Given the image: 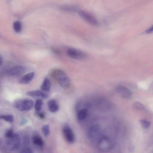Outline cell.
I'll use <instances>...</instances> for the list:
<instances>
[{"label":"cell","mask_w":153,"mask_h":153,"mask_svg":"<svg viewBox=\"0 0 153 153\" xmlns=\"http://www.w3.org/2000/svg\"><path fill=\"white\" fill-rule=\"evenodd\" d=\"M53 78L63 88L66 89L70 85L69 78L67 75L62 71L56 69L52 73Z\"/></svg>","instance_id":"obj_1"},{"label":"cell","mask_w":153,"mask_h":153,"mask_svg":"<svg viewBox=\"0 0 153 153\" xmlns=\"http://www.w3.org/2000/svg\"><path fill=\"white\" fill-rule=\"evenodd\" d=\"M34 105L33 101L27 99H20L15 101L14 103V107L21 111H28L30 110Z\"/></svg>","instance_id":"obj_2"},{"label":"cell","mask_w":153,"mask_h":153,"mask_svg":"<svg viewBox=\"0 0 153 153\" xmlns=\"http://www.w3.org/2000/svg\"><path fill=\"white\" fill-rule=\"evenodd\" d=\"M62 132L64 138L69 143H72L75 140V136L71 127L68 125H64L62 128Z\"/></svg>","instance_id":"obj_3"},{"label":"cell","mask_w":153,"mask_h":153,"mask_svg":"<svg viewBox=\"0 0 153 153\" xmlns=\"http://www.w3.org/2000/svg\"><path fill=\"white\" fill-rule=\"evenodd\" d=\"M116 92L120 96L126 99H130L132 96L131 91L126 87L118 85L115 88Z\"/></svg>","instance_id":"obj_4"},{"label":"cell","mask_w":153,"mask_h":153,"mask_svg":"<svg viewBox=\"0 0 153 153\" xmlns=\"http://www.w3.org/2000/svg\"><path fill=\"white\" fill-rule=\"evenodd\" d=\"M79 15L85 21L94 25H97L98 23L97 19L92 14L84 10L79 11Z\"/></svg>","instance_id":"obj_5"},{"label":"cell","mask_w":153,"mask_h":153,"mask_svg":"<svg viewBox=\"0 0 153 153\" xmlns=\"http://www.w3.org/2000/svg\"><path fill=\"white\" fill-rule=\"evenodd\" d=\"M20 143V140L19 135L16 134L13 138L9 139L6 143L7 147L10 151L15 150L17 149L19 147Z\"/></svg>","instance_id":"obj_6"},{"label":"cell","mask_w":153,"mask_h":153,"mask_svg":"<svg viewBox=\"0 0 153 153\" xmlns=\"http://www.w3.org/2000/svg\"><path fill=\"white\" fill-rule=\"evenodd\" d=\"M67 53L70 57L76 59H82L86 57V55L84 53L74 48L68 49Z\"/></svg>","instance_id":"obj_7"},{"label":"cell","mask_w":153,"mask_h":153,"mask_svg":"<svg viewBox=\"0 0 153 153\" xmlns=\"http://www.w3.org/2000/svg\"><path fill=\"white\" fill-rule=\"evenodd\" d=\"M98 147L101 151L107 152L109 150L111 143L109 139L106 137H103L100 139L98 144Z\"/></svg>","instance_id":"obj_8"},{"label":"cell","mask_w":153,"mask_h":153,"mask_svg":"<svg viewBox=\"0 0 153 153\" xmlns=\"http://www.w3.org/2000/svg\"><path fill=\"white\" fill-rule=\"evenodd\" d=\"M26 94L33 98L45 100L48 97V95L41 91L35 90L27 92Z\"/></svg>","instance_id":"obj_9"},{"label":"cell","mask_w":153,"mask_h":153,"mask_svg":"<svg viewBox=\"0 0 153 153\" xmlns=\"http://www.w3.org/2000/svg\"><path fill=\"white\" fill-rule=\"evenodd\" d=\"M25 69L22 66H16L10 69L8 72V75L11 76H17L24 74Z\"/></svg>","instance_id":"obj_10"},{"label":"cell","mask_w":153,"mask_h":153,"mask_svg":"<svg viewBox=\"0 0 153 153\" xmlns=\"http://www.w3.org/2000/svg\"><path fill=\"white\" fill-rule=\"evenodd\" d=\"M100 129L98 125H94L91 126L89 129L88 132V136L90 139L95 138L98 134Z\"/></svg>","instance_id":"obj_11"},{"label":"cell","mask_w":153,"mask_h":153,"mask_svg":"<svg viewBox=\"0 0 153 153\" xmlns=\"http://www.w3.org/2000/svg\"><path fill=\"white\" fill-rule=\"evenodd\" d=\"M33 143L36 146L42 148L44 145V142L40 135L38 133L34 134L32 137Z\"/></svg>","instance_id":"obj_12"},{"label":"cell","mask_w":153,"mask_h":153,"mask_svg":"<svg viewBox=\"0 0 153 153\" xmlns=\"http://www.w3.org/2000/svg\"><path fill=\"white\" fill-rule=\"evenodd\" d=\"M34 73L31 72L28 73L22 77L19 80V83L22 85H26L29 83L33 79Z\"/></svg>","instance_id":"obj_13"},{"label":"cell","mask_w":153,"mask_h":153,"mask_svg":"<svg viewBox=\"0 0 153 153\" xmlns=\"http://www.w3.org/2000/svg\"><path fill=\"white\" fill-rule=\"evenodd\" d=\"M48 105L49 109L51 112L57 111L59 109V106L56 101L54 100H51L48 101Z\"/></svg>","instance_id":"obj_14"},{"label":"cell","mask_w":153,"mask_h":153,"mask_svg":"<svg viewBox=\"0 0 153 153\" xmlns=\"http://www.w3.org/2000/svg\"><path fill=\"white\" fill-rule=\"evenodd\" d=\"M51 88V83L50 80L48 78H45L40 86L41 89L44 91H48Z\"/></svg>","instance_id":"obj_15"},{"label":"cell","mask_w":153,"mask_h":153,"mask_svg":"<svg viewBox=\"0 0 153 153\" xmlns=\"http://www.w3.org/2000/svg\"><path fill=\"white\" fill-rule=\"evenodd\" d=\"M88 110L86 108L82 109L78 111L77 114V119L80 120H84L86 117Z\"/></svg>","instance_id":"obj_16"},{"label":"cell","mask_w":153,"mask_h":153,"mask_svg":"<svg viewBox=\"0 0 153 153\" xmlns=\"http://www.w3.org/2000/svg\"><path fill=\"white\" fill-rule=\"evenodd\" d=\"M13 28L16 32L19 33L22 28V25L20 22L19 21L14 22L13 24Z\"/></svg>","instance_id":"obj_17"},{"label":"cell","mask_w":153,"mask_h":153,"mask_svg":"<svg viewBox=\"0 0 153 153\" xmlns=\"http://www.w3.org/2000/svg\"><path fill=\"white\" fill-rule=\"evenodd\" d=\"M43 104V101L41 99H37L34 105L35 109L36 111H39L41 109Z\"/></svg>","instance_id":"obj_18"},{"label":"cell","mask_w":153,"mask_h":153,"mask_svg":"<svg viewBox=\"0 0 153 153\" xmlns=\"http://www.w3.org/2000/svg\"><path fill=\"white\" fill-rule=\"evenodd\" d=\"M13 116L12 115H6L0 116V119L3 120L7 122L11 123L13 120Z\"/></svg>","instance_id":"obj_19"},{"label":"cell","mask_w":153,"mask_h":153,"mask_svg":"<svg viewBox=\"0 0 153 153\" xmlns=\"http://www.w3.org/2000/svg\"><path fill=\"white\" fill-rule=\"evenodd\" d=\"M139 122L142 127L145 129H147L149 128L151 124L150 122L144 119L140 120H139Z\"/></svg>","instance_id":"obj_20"},{"label":"cell","mask_w":153,"mask_h":153,"mask_svg":"<svg viewBox=\"0 0 153 153\" xmlns=\"http://www.w3.org/2000/svg\"><path fill=\"white\" fill-rule=\"evenodd\" d=\"M42 131L44 135L47 137L50 133V127L48 124L43 125L42 128Z\"/></svg>","instance_id":"obj_21"},{"label":"cell","mask_w":153,"mask_h":153,"mask_svg":"<svg viewBox=\"0 0 153 153\" xmlns=\"http://www.w3.org/2000/svg\"><path fill=\"white\" fill-rule=\"evenodd\" d=\"M133 107L135 109L140 110H143L145 109L144 105L140 102H135L133 104Z\"/></svg>","instance_id":"obj_22"},{"label":"cell","mask_w":153,"mask_h":153,"mask_svg":"<svg viewBox=\"0 0 153 153\" xmlns=\"http://www.w3.org/2000/svg\"><path fill=\"white\" fill-rule=\"evenodd\" d=\"M15 134H14L12 129H10L7 131L5 133L6 137L8 139L13 138L14 137Z\"/></svg>","instance_id":"obj_23"},{"label":"cell","mask_w":153,"mask_h":153,"mask_svg":"<svg viewBox=\"0 0 153 153\" xmlns=\"http://www.w3.org/2000/svg\"><path fill=\"white\" fill-rule=\"evenodd\" d=\"M20 153H33V152L30 148L26 147L23 149Z\"/></svg>","instance_id":"obj_24"},{"label":"cell","mask_w":153,"mask_h":153,"mask_svg":"<svg viewBox=\"0 0 153 153\" xmlns=\"http://www.w3.org/2000/svg\"><path fill=\"white\" fill-rule=\"evenodd\" d=\"M36 114L40 118L43 119L45 118V114L43 112H39V111H36Z\"/></svg>","instance_id":"obj_25"},{"label":"cell","mask_w":153,"mask_h":153,"mask_svg":"<svg viewBox=\"0 0 153 153\" xmlns=\"http://www.w3.org/2000/svg\"><path fill=\"white\" fill-rule=\"evenodd\" d=\"M153 30L152 26L148 28L147 30L145 31V33L147 34H149L151 33Z\"/></svg>","instance_id":"obj_26"},{"label":"cell","mask_w":153,"mask_h":153,"mask_svg":"<svg viewBox=\"0 0 153 153\" xmlns=\"http://www.w3.org/2000/svg\"><path fill=\"white\" fill-rule=\"evenodd\" d=\"M134 147L131 146L129 148V150L131 152H133L134 151Z\"/></svg>","instance_id":"obj_27"},{"label":"cell","mask_w":153,"mask_h":153,"mask_svg":"<svg viewBox=\"0 0 153 153\" xmlns=\"http://www.w3.org/2000/svg\"><path fill=\"white\" fill-rule=\"evenodd\" d=\"M3 62V59L1 55H0V66H1Z\"/></svg>","instance_id":"obj_28"},{"label":"cell","mask_w":153,"mask_h":153,"mask_svg":"<svg viewBox=\"0 0 153 153\" xmlns=\"http://www.w3.org/2000/svg\"></svg>","instance_id":"obj_29"}]
</instances>
